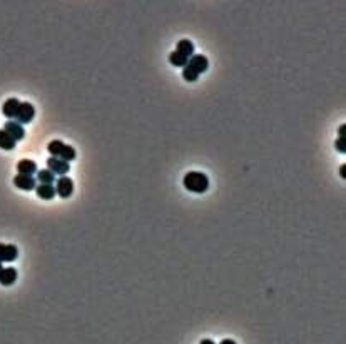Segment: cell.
Masks as SVG:
<instances>
[{
	"label": "cell",
	"instance_id": "obj_1",
	"mask_svg": "<svg viewBox=\"0 0 346 344\" xmlns=\"http://www.w3.org/2000/svg\"><path fill=\"white\" fill-rule=\"evenodd\" d=\"M182 186L189 190V192L202 194L209 189V179L204 172L192 170V172H188V174L184 176Z\"/></svg>",
	"mask_w": 346,
	"mask_h": 344
},
{
	"label": "cell",
	"instance_id": "obj_2",
	"mask_svg": "<svg viewBox=\"0 0 346 344\" xmlns=\"http://www.w3.org/2000/svg\"><path fill=\"white\" fill-rule=\"evenodd\" d=\"M47 150L48 154H50V157H57V159H62L66 162H70L74 160L77 157V152L72 146H67L66 142L62 140H50L47 146Z\"/></svg>",
	"mask_w": 346,
	"mask_h": 344
},
{
	"label": "cell",
	"instance_id": "obj_3",
	"mask_svg": "<svg viewBox=\"0 0 346 344\" xmlns=\"http://www.w3.org/2000/svg\"><path fill=\"white\" fill-rule=\"evenodd\" d=\"M34 117H36V109H34V106L30 104V102H20L17 116L14 120L18 122L20 126H24V124H30V122L34 120Z\"/></svg>",
	"mask_w": 346,
	"mask_h": 344
},
{
	"label": "cell",
	"instance_id": "obj_4",
	"mask_svg": "<svg viewBox=\"0 0 346 344\" xmlns=\"http://www.w3.org/2000/svg\"><path fill=\"white\" fill-rule=\"evenodd\" d=\"M72 192H74V182H72L70 178L67 176H62L56 180V194L60 196L62 199H69Z\"/></svg>",
	"mask_w": 346,
	"mask_h": 344
},
{
	"label": "cell",
	"instance_id": "obj_5",
	"mask_svg": "<svg viewBox=\"0 0 346 344\" xmlns=\"http://www.w3.org/2000/svg\"><path fill=\"white\" fill-rule=\"evenodd\" d=\"M47 169L56 176H67L70 170V164L62 159H57V157H48L47 159Z\"/></svg>",
	"mask_w": 346,
	"mask_h": 344
},
{
	"label": "cell",
	"instance_id": "obj_6",
	"mask_svg": "<svg viewBox=\"0 0 346 344\" xmlns=\"http://www.w3.org/2000/svg\"><path fill=\"white\" fill-rule=\"evenodd\" d=\"M188 66L192 68L194 72L198 74V76H201V74H204L208 70L209 67V60L206 56H202V54H194V56L189 58Z\"/></svg>",
	"mask_w": 346,
	"mask_h": 344
},
{
	"label": "cell",
	"instance_id": "obj_7",
	"mask_svg": "<svg viewBox=\"0 0 346 344\" xmlns=\"http://www.w3.org/2000/svg\"><path fill=\"white\" fill-rule=\"evenodd\" d=\"M14 186L18 188L20 190H36L37 188V179L34 176H24V174H17L14 178Z\"/></svg>",
	"mask_w": 346,
	"mask_h": 344
},
{
	"label": "cell",
	"instance_id": "obj_8",
	"mask_svg": "<svg viewBox=\"0 0 346 344\" xmlns=\"http://www.w3.org/2000/svg\"><path fill=\"white\" fill-rule=\"evenodd\" d=\"M17 258H18L17 246L0 242V262H14Z\"/></svg>",
	"mask_w": 346,
	"mask_h": 344
},
{
	"label": "cell",
	"instance_id": "obj_9",
	"mask_svg": "<svg viewBox=\"0 0 346 344\" xmlns=\"http://www.w3.org/2000/svg\"><path fill=\"white\" fill-rule=\"evenodd\" d=\"M4 130H6L16 142L22 140L24 137H26V129H24V126H20L16 120H8L6 124V127H4Z\"/></svg>",
	"mask_w": 346,
	"mask_h": 344
},
{
	"label": "cell",
	"instance_id": "obj_10",
	"mask_svg": "<svg viewBox=\"0 0 346 344\" xmlns=\"http://www.w3.org/2000/svg\"><path fill=\"white\" fill-rule=\"evenodd\" d=\"M18 106H20V100L16 99V97H10V99H7L6 102H4V106H2L4 116L8 117V119H16Z\"/></svg>",
	"mask_w": 346,
	"mask_h": 344
},
{
	"label": "cell",
	"instance_id": "obj_11",
	"mask_svg": "<svg viewBox=\"0 0 346 344\" xmlns=\"http://www.w3.org/2000/svg\"><path fill=\"white\" fill-rule=\"evenodd\" d=\"M17 170H18V174H24V176H34V174H37L38 167H37L36 162L30 160V159H22V160H18V164H17Z\"/></svg>",
	"mask_w": 346,
	"mask_h": 344
},
{
	"label": "cell",
	"instance_id": "obj_12",
	"mask_svg": "<svg viewBox=\"0 0 346 344\" xmlns=\"http://www.w3.org/2000/svg\"><path fill=\"white\" fill-rule=\"evenodd\" d=\"M36 192L44 200H50L56 198V188L52 184H38L36 188Z\"/></svg>",
	"mask_w": 346,
	"mask_h": 344
},
{
	"label": "cell",
	"instance_id": "obj_13",
	"mask_svg": "<svg viewBox=\"0 0 346 344\" xmlns=\"http://www.w3.org/2000/svg\"><path fill=\"white\" fill-rule=\"evenodd\" d=\"M16 281H17L16 268H4L2 274H0V284H2V286H12Z\"/></svg>",
	"mask_w": 346,
	"mask_h": 344
},
{
	"label": "cell",
	"instance_id": "obj_14",
	"mask_svg": "<svg viewBox=\"0 0 346 344\" xmlns=\"http://www.w3.org/2000/svg\"><path fill=\"white\" fill-rule=\"evenodd\" d=\"M176 52L182 54L184 57L191 58L194 56V44L189 40V38H182V40L178 42V47H176Z\"/></svg>",
	"mask_w": 346,
	"mask_h": 344
},
{
	"label": "cell",
	"instance_id": "obj_15",
	"mask_svg": "<svg viewBox=\"0 0 346 344\" xmlns=\"http://www.w3.org/2000/svg\"><path fill=\"white\" fill-rule=\"evenodd\" d=\"M16 147V140L7 134L4 129H0V149L4 150H12Z\"/></svg>",
	"mask_w": 346,
	"mask_h": 344
},
{
	"label": "cell",
	"instance_id": "obj_16",
	"mask_svg": "<svg viewBox=\"0 0 346 344\" xmlns=\"http://www.w3.org/2000/svg\"><path fill=\"white\" fill-rule=\"evenodd\" d=\"M37 182L38 184H54L56 182V174H52L48 169L37 170Z\"/></svg>",
	"mask_w": 346,
	"mask_h": 344
},
{
	"label": "cell",
	"instance_id": "obj_17",
	"mask_svg": "<svg viewBox=\"0 0 346 344\" xmlns=\"http://www.w3.org/2000/svg\"><path fill=\"white\" fill-rule=\"evenodd\" d=\"M169 62H170V66H174V67H186L188 62H189V58L184 57L182 54H179V52L174 50V52H170Z\"/></svg>",
	"mask_w": 346,
	"mask_h": 344
},
{
	"label": "cell",
	"instance_id": "obj_18",
	"mask_svg": "<svg viewBox=\"0 0 346 344\" xmlns=\"http://www.w3.org/2000/svg\"><path fill=\"white\" fill-rule=\"evenodd\" d=\"M182 78H184V80H188V82H196L199 78V76L192 70L191 67L186 66V67H182Z\"/></svg>",
	"mask_w": 346,
	"mask_h": 344
},
{
	"label": "cell",
	"instance_id": "obj_19",
	"mask_svg": "<svg viewBox=\"0 0 346 344\" xmlns=\"http://www.w3.org/2000/svg\"><path fill=\"white\" fill-rule=\"evenodd\" d=\"M334 147H336V150H340L341 154H344V152H346V146H344V137H338V139L334 140Z\"/></svg>",
	"mask_w": 346,
	"mask_h": 344
},
{
	"label": "cell",
	"instance_id": "obj_20",
	"mask_svg": "<svg viewBox=\"0 0 346 344\" xmlns=\"http://www.w3.org/2000/svg\"><path fill=\"white\" fill-rule=\"evenodd\" d=\"M344 132H346V126H340V129H338V137H344Z\"/></svg>",
	"mask_w": 346,
	"mask_h": 344
},
{
	"label": "cell",
	"instance_id": "obj_21",
	"mask_svg": "<svg viewBox=\"0 0 346 344\" xmlns=\"http://www.w3.org/2000/svg\"><path fill=\"white\" fill-rule=\"evenodd\" d=\"M219 344H238V342L234 341V339H222Z\"/></svg>",
	"mask_w": 346,
	"mask_h": 344
},
{
	"label": "cell",
	"instance_id": "obj_22",
	"mask_svg": "<svg viewBox=\"0 0 346 344\" xmlns=\"http://www.w3.org/2000/svg\"><path fill=\"white\" fill-rule=\"evenodd\" d=\"M340 174H341V178H343V179L346 178V166H341L340 167Z\"/></svg>",
	"mask_w": 346,
	"mask_h": 344
},
{
	"label": "cell",
	"instance_id": "obj_23",
	"mask_svg": "<svg viewBox=\"0 0 346 344\" xmlns=\"http://www.w3.org/2000/svg\"><path fill=\"white\" fill-rule=\"evenodd\" d=\"M199 344H216V342H214L212 339H202V341L199 342Z\"/></svg>",
	"mask_w": 346,
	"mask_h": 344
},
{
	"label": "cell",
	"instance_id": "obj_24",
	"mask_svg": "<svg viewBox=\"0 0 346 344\" xmlns=\"http://www.w3.org/2000/svg\"><path fill=\"white\" fill-rule=\"evenodd\" d=\"M2 271H4V266H2V262H0V274H2Z\"/></svg>",
	"mask_w": 346,
	"mask_h": 344
}]
</instances>
